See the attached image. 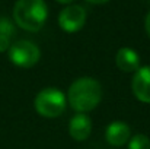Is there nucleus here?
<instances>
[{
	"label": "nucleus",
	"mask_w": 150,
	"mask_h": 149,
	"mask_svg": "<svg viewBox=\"0 0 150 149\" xmlns=\"http://www.w3.org/2000/svg\"><path fill=\"white\" fill-rule=\"evenodd\" d=\"M102 99V86L93 78L76 79L67 92V101L70 107L77 113H88L98 107Z\"/></svg>",
	"instance_id": "f257e3e1"
},
{
	"label": "nucleus",
	"mask_w": 150,
	"mask_h": 149,
	"mask_svg": "<svg viewBox=\"0 0 150 149\" xmlns=\"http://www.w3.org/2000/svg\"><path fill=\"white\" fill-rule=\"evenodd\" d=\"M48 16V9L44 0H18L13 7L15 22L25 31L38 32Z\"/></svg>",
	"instance_id": "f03ea898"
},
{
	"label": "nucleus",
	"mask_w": 150,
	"mask_h": 149,
	"mask_svg": "<svg viewBox=\"0 0 150 149\" xmlns=\"http://www.w3.org/2000/svg\"><path fill=\"white\" fill-rule=\"evenodd\" d=\"M67 98L63 91L57 88H47L38 92L35 97V110L40 115L47 118H55L66 110Z\"/></svg>",
	"instance_id": "7ed1b4c3"
},
{
	"label": "nucleus",
	"mask_w": 150,
	"mask_h": 149,
	"mask_svg": "<svg viewBox=\"0 0 150 149\" xmlns=\"http://www.w3.org/2000/svg\"><path fill=\"white\" fill-rule=\"evenodd\" d=\"M40 57H41L40 48L34 43L26 41V40L16 41L9 48V60L15 66L22 67V69H29V67L35 66L38 63Z\"/></svg>",
	"instance_id": "20e7f679"
},
{
	"label": "nucleus",
	"mask_w": 150,
	"mask_h": 149,
	"mask_svg": "<svg viewBox=\"0 0 150 149\" xmlns=\"http://www.w3.org/2000/svg\"><path fill=\"white\" fill-rule=\"evenodd\" d=\"M86 22V10L79 4H70L64 7L58 15V25L66 32H77Z\"/></svg>",
	"instance_id": "39448f33"
},
{
	"label": "nucleus",
	"mask_w": 150,
	"mask_h": 149,
	"mask_svg": "<svg viewBox=\"0 0 150 149\" xmlns=\"http://www.w3.org/2000/svg\"><path fill=\"white\" fill-rule=\"evenodd\" d=\"M131 88L139 101L150 104V66L139 67L134 72Z\"/></svg>",
	"instance_id": "423d86ee"
},
{
	"label": "nucleus",
	"mask_w": 150,
	"mask_h": 149,
	"mask_svg": "<svg viewBox=\"0 0 150 149\" xmlns=\"http://www.w3.org/2000/svg\"><path fill=\"white\" fill-rule=\"evenodd\" d=\"M92 132V120L83 113H77L69 123V133L74 140H86Z\"/></svg>",
	"instance_id": "0eeeda50"
},
{
	"label": "nucleus",
	"mask_w": 150,
	"mask_h": 149,
	"mask_svg": "<svg viewBox=\"0 0 150 149\" xmlns=\"http://www.w3.org/2000/svg\"><path fill=\"white\" fill-rule=\"evenodd\" d=\"M130 138H131L130 127L122 121H114V123L108 124V127L105 130V139L112 146H122V145L128 143Z\"/></svg>",
	"instance_id": "6e6552de"
},
{
	"label": "nucleus",
	"mask_w": 150,
	"mask_h": 149,
	"mask_svg": "<svg viewBox=\"0 0 150 149\" xmlns=\"http://www.w3.org/2000/svg\"><path fill=\"white\" fill-rule=\"evenodd\" d=\"M115 63H117V67L120 70L130 73V72H136L140 67V57L133 48L122 47L117 53Z\"/></svg>",
	"instance_id": "1a4fd4ad"
},
{
	"label": "nucleus",
	"mask_w": 150,
	"mask_h": 149,
	"mask_svg": "<svg viewBox=\"0 0 150 149\" xmlns=\"http://www.w3.org/2000/svg\"><path fill=\"white\" fill-rule=\"evenodd\" d=\"M128 149H150V139L146 135H136L130 138Z\"/></svg>",
	"instance_id": "9d476101"
},
{
	"label": "nucleus",
	"mask_w": 150,
	"mask_h": 149,
	"mask_svg": "<svg viewBox=\"0 0 150 149\" xmlns=\"http://www.w3.org/2000/svg\"><path fill=\"white\" fill-rule=\"evenodd\" d=\"M0 34H1V35H6V37H9V38L15 34V28H13V25H12L10 21H7V19H0Z\"/></svg>",
	"instance_id": "9b49d317"
},
{
	"label": "nucleus",
	"mask_w": 150,
	"mask_h": 149,
	"mask_svg": "<svg viewBox=\"0 0 150 149\" xmlns=\"http://www.w3.org/2000/svg\"><path fill=\"white\" fill-rule=\"evenodd\" d=\"M9 48H10V38L0 34V53H3Z\"/></svg>",
	"instance_id": "f8f14e48"
},
{
	"label": "nucleus",
	"mask_w": 150,
	"mask_h": 149,
	"mask_svg": "<svg viewBox=\"0 0 150 149\" xmlns=\"http://www.w3.org/2000/svg\"><path fill=\"white\" fill-rule=\"evenodd\" d=\"M144 28H146V32H147V35H149V38H150V12L147 13V16H146V21H144Z\"/></svg>",
	"instance_id": "ddd939ff"
},
{
	"label": "nucleus",
	"mask_w": 150,
	"mask_h": 149,
	"mask_svg": "<svg viewBox=\"0 0 150 149\" xmlns=\"http://www.w3.org/2000/svg\"><path fill=\"white\" fill-rule=\"evenodd\" d=\"M86 1L93 3V4H102V3H106V1H109V0H86Z\"/></svg>",
	"instance_id": "4468645a"
},
{
	"label": "nucleus",
	"mask_w": 150,
	"mask_h": 149,
	"mask_svg": "<svg viewBox=\"0 0 150 149\" xmlns=\"http://www.w3.org/2000/svg\"><path fill=\"white\" fill-rule=\"evenodd\" d=\"M58 3H63V4H69V3H71V1H74V0H57Z\"/></svg>",
	"instance_id": "2eb2a0df"
},
{
	"label": "nucleus",
	"mask_w": 150,
	"mask_h": 149,
	"mask_svg": "<svg viewBox=\"0 0 150 149\" xmlns=\"http://www.w3.org/2000/svg\"><path fill=\"white\" fill-rule=\"evenodd\" d=\"M149 1H150V0H149Z\"/></svg>",
	"instance_id": "dca6fc26"
}]
</instances>
